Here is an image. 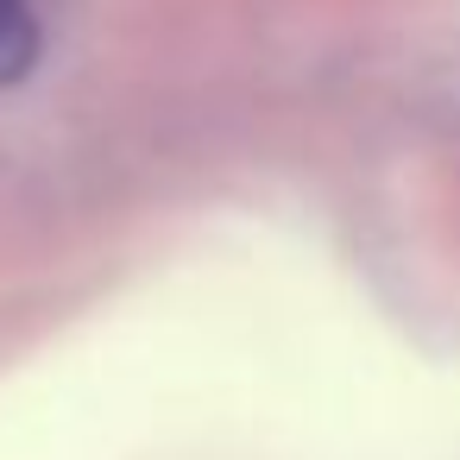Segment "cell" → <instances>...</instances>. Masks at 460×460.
Here are the masks:
<instances>
[{
	"instance_id": "6da1fadb",
	"label": "cell",
	"mask_w": 460,
	"mask_h": 460,
	"mask_svg": "<svg viewBox=\"0 0 460 460\" xmlns=\"http://www.w3.org/2000/svg\"><path fill=\"white\" fill-rule=\"evenodd\" d=\"M32 64H39V7L0 0V83H20Z\"/></svg>"
}]
</instances>
